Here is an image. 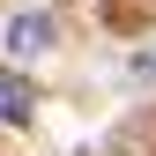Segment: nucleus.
Masks as SVG:
<instances>
[{"label":"nucleus","instance_id":"f257e3e1","mask_svg":"<svg viewBox=\"0 0 156 156\" xmlns=\"http://www.w3.org/2000/svg\"><path fill=\"white\" fill-rule=\"evenodd\" d=\"M30 104H37V89L23 82V74L0 67V119H8V126H30Z\"/></svg>","mask_w":156,"mask_h":156},{"label":"nucleus","instance_id":"7ed1b4c3","mask_svg":"<svg viewBox=\"0 0 156 156\" xmlns=\"http://www.w3.org/2000/svg\"><path fill=\"white\" fill-rule=\"evenodd\" d=\"M141 74H156V52H149V60H141Z\"/></svg>","mask_w":156,"mask_h":156},{"label":"nucleus","instance_id":"f03ea898","mask_svg":"<svg viewBox=\"0 0 156 156\" xmlns=\"http://www.w3.org/2000/svg\"><path fill=\"white\" fill-rule=\"evenodd\" d=\"M8 45L23 52V60H30V52H45V45H52V15H23V23L8 30Z\"/></svg>","mask_w":156,"mask_h":156}]
</instances>
